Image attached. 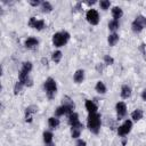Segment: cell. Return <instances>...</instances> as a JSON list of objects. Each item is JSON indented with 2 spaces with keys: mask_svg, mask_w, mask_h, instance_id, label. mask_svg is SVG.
Masks as SVG:
<instances>
[{
  "mask_svg": "<svg viewBox=\"0 0 146 146\" xmlns=\"http://www.w3.org/2000/svg\"><path fill=\"white\" fill-rule=\"evenodd\" d=\"M86 3H87L88 6H91V5H95L96 1H95V0H92V1H86Z\"/></svg>",
  "mask_w": 146,
  "mask_h": 146,
  "instance_id": "d590c367",
  "label": "cell"
},
{
  "mask_svg": "<svg viewBox=\"0 0 146 146\" xmlns=\"http://www.w3.org/2000/svg\"><path fill=\"white\" fill-rule=\"evenodd\" d=\"M59 123H60V121H59V119L56 117V116H51V117L48 119V125H49L51 129H56V128L59 125Z\"/></svg>",
  "mask_w": 146,
  "mask_h": 146,
  "instance_id": "7402d4cb",
  "label": "cell"
},
{
  "mask_svg": "<svg viewBox=\"0 0 146 146\" xmlns=\"http://www.w3.org/2000/svg\"><path fill=\"white\" fill-rule=\"evenodd\" d=\"M95 89H96V91H97L98 94H100V95L106 94V86L104 84L103 81H97V83H96V86H95Z\"/></svg>",
  "mask_w": 146,
  "mask_h": 146,
  "instance_id": "44dd1931",
  "label": "cell"
},
{
  "mask_svg": "<svg viewBox=\"0 0 146 146\" xmlns=\"http://www.w3.org/2000/svg\"><path fill=\"white\" fill-rule=\"evenodd\" d=\"M145 27H146V17L143 16V15H138V16L133 19V22H132V24H131L132 31H133L135 33H140Z\"/></svg>",
  "mask_w": 146,
  "mask_h": 146,
  "instance_id": "5b68a950",
  "label": "cell"
},
{
  "mask_svg": "<svg viewBox=\"0 0 146 146\" xmlns=\"http://www.w3.org/2000/svg\"><path fill=\"white\" fill-rule=\"evenodd\" d=\"M79 122H80V121H79V115H78V113L73 112V113H71V114L68 115V124H70L71 127L78 124Z\"/></svg>",
  "mask_w": 146,
  "mask_h": 146,
  "instance_id": "ffe728a7",
  "label": "cell"
},
{
  "mask_svg": "<svg viewBox=\"0 0 146 146\" xmlns=\"http://www.w3.org/2000/svg\"><path fill=\"white\" fill-rule=\"evenodd\" d=\"M75 146H87V143H86L83 139H78Z\"/></svg>",
  "mask_w": 146,
  "mask_h": 146,
  "instance_id": "1f68e13d",
  "label": "cell"
},
{
  "mask_svg": "<svg viewBox=\"0 0 146 146\" xmlns=\"http://www.w3.org/2000/svg\"><path fill=\"white\" fill-rule=\"evenodd\" d=\"M119 39H120V36H119V34H116V33H111L110 35H108V38H107V42H108V44L110 46H115L117 42H119Z\"/></svg>",
  "mask_w": 146,
  "mask_h": 146,
  "instance_id": "ac0fdd59",
  "label": "cell"
},
{
  "mask_svg": "<svg viewBox=\"0 0 146 146\" xmlns=\"http://www.w3.org/2000/svg\"><path fill=\"white\" fill-rule=\"evenodd\" d=\"M24 46L26 49H35L38 46H39V40L34 36H30L25 40L24 42Z\"/></svg>",
  "mask_w": 146,
  "mask_h": 146,
  "instance_id": "7c38bea8",
  "label": "cell"
},
{
  "mask_svg": "<svg viewBox=\"0 0 146 146\" xmlns=\"http://www.w3.org/2000/svg\"><path fill=\"white\" fill-rule=\"evenodd\" d=\"M132 129V121L131 120H125L119 128H117V135L120 137H124L127 136Z\"/></svg>",
  "mask_w": 146,
  "mask_h": 146,
  "instance_id": "8992f818",
  "label": "cell"
},
{
  "mask_svg": "<svg viewBox=\"0 0 146 146\" xmlns=\"http://www.w3.org/2000/svg\"><path fill=\"white\" fill-rule=\"evenodd\" d=\"M131 96V88L128 84H123L121 87V97L123 99H128Z\"/></svg>",
  "mask_w": 146,
  "mask_h": 146,
  "instance_id": "e0dca14e",
  "label": "cell"
},
{
  "mask_svg": "<svg viewBox=\"0 0 146 146\" xmlns=\"http://www.w3.org/2000/svg\"><path fill=\"white\" fill-rule=\"evenodd\" d=\"M73 80H74V82H75L76 84L82 83L83 80H84V71H83V70H78V71H75L74 75H73Z\"/></svg>",
  "mask_w": 146,
  "mask_h": 146,
  "instance_id": "5bb4252c",
  "label": "cell"
},
{
  "mask_svg": "<svg viewBox=\"0 0 146 146\" xmlns=\"http://www.w3.org/2000/svg\"><path fill=\"white\" fill-rule=\"evenodd\" d=\"M29 26L32 29H35L38 31H41L46 26V22L43 19H36L35 17H31L29 19Z\"/></svg>",
  "mask_w": 146,
  "mask_h": 146,
  "instance_id": "ba28073f",
  "label": "cell"
},
{
  "mask_svg": "<svg viewBox=\"0 0 146 146\" xmlns=\"http://www.w3.org/2000/svg\"><path fill=\"white\" fill-rule=\"evenodd\" d=\"M140 50H141L143 55L145 56V55H146V51H145V44H144V43H141V44H140Z\"/></svg>",
  "mask_w": 146,
  "mask_h": 146,
  "instance_id": "e575fe53",
  "label": "cell"
},
{
  "mask_svg": "<svg viewBox=\"0 0 146 146\" xmlns=\"http://www.w3.org/2000/svg\"><path fill=\"white\" fill-rule=\"evenodd\" d=\"M104 64L105 65H113L114 64V58L110 55H105L104 56Z\"/></svg>",
  "mask_w": 146,
  "mask_h": 146,
  "instance_id": "f546056e",
  "label": "cell"
},
{
  "mask_svg": "<svg viewBox=\"0 0 146 146\" xmlns=\"http://www.w3.org/2000/svg\"><path fill=\"white\" fill-rule=\"evenodd\" d=\"M63 105H66V106L71 107L72 110L75 108V104H74V102H73L68 96H64V97H63Z\"/></svg>",
  "mask_w": 146,
  "mask_h": 146,
  "instance_id": "4316f807",
  "label": "cell"
},
{
  "mask_svg": "<svg viewBox=\"0 0 146 146\" xmlns=\"http://www.w3.org/2000/svg\"><path fill=\"white\" fill-rule=\"evenodd\" d=\"M119 27H120V23H119V21L112 19V21L108 22V30L112 31L113 33H115V31H116Z\"/></svg>",
  "mask_w": 146,
  "mask_h": 146,
  "instance_id": "cb8c5ba5",
  "label": "cell"
},
{
  "mask_svg": "<svg viewBox=\"0 0 146 146\" xmlns=\"http://www.w3.org/2000/svg\"><path fill=\"white\" fill-rule=\"evenodd\" d=\"M70 40V33L66 31H62V32H56L52 35V43L55 47L60 48L63 46H65L67 43V41Z\"/></svg>",
  "mask_w": 146,
  "mask_h": 146,
  "instance_id": "3957f363",
  "label": "cell"
},
{
  "mask_svg": "<svg viewBox=\"0 0 146 146\" xmlns=\"http://www.w3.org/2000/svg\"><path fill=\"white\" fill-rule=\"evenodd\" d=\"M32 63L31 62H24L22 64V68L19 71V74H18V81H21L24 86H27V87H31L33 84L32 82V79L30 78V72L32 71Z\"/></svg>",
  "mask_w": 146,
  "mask_h": 146,
  "instance_id": "6da1fadb",
  "label": "cell"
},
{
  "mask_svg": "<svg viewBox=\"0 0 146 146\" xmlns=\"http://www.w3.org/2000/svg\"><path fill=\"white\" fill-rule=\"evenodd\" d=\"M52 6H51V3L49 2V1H43L42 3H41V10H42V13H50V11H52Z\"/></svg>",
  "mask_w": 146,
  "mask_h": 146,
  "instance_id": "d4e9b609",
  "label": "cell"
},
{
  "mask_svg": "<svg viewBox=\"0 0 146 146\" xmlns=\"http://www.w3.org/2000/svg\"><path fill=\"white\" fill-rule=\"evenodd\" d=\"M82 130H83V124L81 122H79L75 125H72L71 127V136H72V138H79L81 132H82Z\"/></svg>",
  "mask_w": 146,
  "mask_h": 146,
  "instance_id": "8fae6325",
  "label": "cell"
},
{
  "mask_svg": "<svg viewBox=\"0 0 146 146\" xmlns=\"http://www.w3.org/2000/svg\"><path fill=\"white\" fill-rule=\"evenodd\" d=\"M74 110H72L71 107L66 106V105H60L58 106L56 110H55V116L56 117H59V116H63V115H70L71 113H73Z\"/></svg>",
  "mask_w": 146,
  "mask_h": 146,
  "instance_id": "9c48e42d",
  "label": "cell"
},
{
  "mask_svg": "<svg viewBox=\"0 0 146 146\" xmlns=\"http://www.w3.org/2000/svg\"><path fill=\"white\" fill-rule=\"evenodd\" d=\"M29 3H30L31 6H33V7H38V6H40L42 2H40L39 0H30Z\"/></svg>",
  "mask_w": 146,
  "mask_h": 146,
  "instance_id": "4dcf8cb0",
  "label": "cell"
},
{
  "mask_svg": "<svg viewBox=\"0 0 146 146\" xmlns=\"http://www.w3.org/2000/svg\"><path fill=\"white\" fill-rule=\"evenodd\" d=\"M125 144H127V138H125V137H123V140H122V145H123V146H125Z\"/></svg>",
  "mask_w": 146,
  "mask_h": 146,
  "instance_id": "74e56055",
  "label": "cell"
},
{
  "mask_svg": "<svg viewBox=\"0 0 146 146\" xmlns=\"http://www.w3.org/2000/svg\"><path fill=\"white\" fill-rule=\"evenodd\" d=\"M24 87V84L21 82V81H17L16 83H15V86H14V94L15 95H17V94H19L21 91H22V88Z\"/></svg>",
  "mask_w": 146,
  "mask_h": 146,
  "instance_id": "83f0119b",
  "label": "cell"
},
{
  "mask_svg": "<svg viewBox=\"0 0 146 146\" xmlns=\"http://www.w3.org/2000/svg\"><path fill=\"white\" fill-rule=\"evenodd\" d=\"M115 111H116V115L117 119L121 120L127 115V105L123 102H117L115 105Z\"/></svg>",
  "mask_w": 146,
  "mask_h": 146,
  "instance_id": "30bf717a",
  "label": "cell"
},
{
  "mask_svg": "<svg viewBox=\"0 0 146 146\" xmlns=\"http://www.w3.org/2000/svg\"><path fill=\"white\" fill-rule=\"evenodd\" d=\"M46 146H55L54 144H49V145H46Z\"/></svg>",
  "mask_w": 146,
  "mask_h": 146,
  "instance_id": "f35d334b",
  "label": "cell"
},
{
  "mask_svg": "<svg viewBox=\"0 0 146 146\" xmlns=\"http://www.w3.org/2000/svg\"><path fill=\"white\" fill-rule=\"evenodd\" d=\"M103 68H104V65H103V64H100V63H99V64H97V65H96V70H97L99 73H102V72H103Z\"/></svg>",
  "mask_w": 146,
  "mask_h": 146,
  "instance_id": "d6a6232c",
  "label": "cell"
},
{
  "mask_svg": "<svg viewBox=\"0 0 146 146\" xmlns=\"http://www.w3.org/2000/svg\"><path fill=\"white\" fill-rule=\"evenodd\" d=\"M100 124H102V120H100V115L98 113H92V114H89L88 115V119H87V127L88 129L97 135L100 130Z\"/></svg>",
  "mask_w": 146,
  "mask_h": 146,
  "instance_id": "7a4b0ae2",
  "label": "cell"
},
{
  "mask_svg": "<svg viewBox=\"0 0 146 146\" xmlns=\"http://www.w3.org/2000/svg\"><path fill=\"white\" fill-rule=\"evenodd\" d=\"M62 57H63V54H62L60 50H56V51H54V52L51 54V59H52V62H55L56 64L60 62Z\"/></svg>",
  "mask_w": 146,
  "mask_h": 146,
  "instance_id": "484cf974",
  "label": "cell"
},
{
  "mask_svg": "<svg viewBox=\"0 0 146 146\" xmlns=\"http://www.w3.org/2000/svg\"><path fill=\"white\" fill-rule=\"evenodd\" d=\"M84 106H86V110L88 111V113L89 114H92V113H97V110H98V107H97V105L92 102V100H90V99H87L86 100V103H84Z\"/></svg>",
  "mask_w": 146,
  "mask_h": 146,
  "instance_id": "4fadbf2b",
  "label": "cell"
},
{
  "mask_svg": "<svg viewBox=\"0 0 146 146\" xmlns=\"http://www.w3.org/2000/svg\"><path fill=\"white\" fill-rule=\"evenodd\" d=\"M86 18L91 25H97L99 23V14L96 9H89L86 14Z\"/></svg>",
  "mask_w": 146,
  "mask_h": 146,
  "instance_id": "52a82bcc",
  "label": "cell"
},
{
  "mask_svg": "<svg viewBox=\"0 0 146 146\" xmlns=\"http://www.w3.org/2000/svg\"><path fill=\"white\" fill-rule=\"evenodd\" d=\"M38 111L36 106H29L25 110V121L26 122H31L32 121V114L35 113Z\"/></svg>",
  "mask_w": 146,
  "mask_h": 146,
  "instance_id": "9a60e30c",
  "label": "cell"
},
{
  "mask_svg": "<svg viewBox=\"0 0 146 146\" xmlns=\"http://www.w3.org/2000/svg\"><path fill=\"white\" fill-rule=\"evenodd\" d=\"M112 16H113V19L119 21V18H121V17L123 16V10H122V8H120V7H117V6L113 7V8H112Z\"/></svg>",
  "mask_w": 146,
  "mask_h": 146,
  "instance_id": "2e32d148",
  "label": "cell"
},
{
  "mask_svg": "<svg viewBox=\"0 0 146 146\" xmlns=\"http://www.w3.org/2000/svg\"><path fill=\"white\" fill-rule=\"evenodd\" d=\"M141 99H143L144 102H146V89H144V90L141 91Z\"/></svg>",
  "mask_w": 146,
  "mask_h": 146,
  "instance_id": "836d02e7",
  "label": "cell"
},
{
  "mask_svg": "<svg viewBox=\"0 0 146 146\" xmlns=\"http://www.w3.org/2000/svg\"><path fill=\"white\" fill-rule=\"evenodd\" d=\"M99 6H100V8L103 10H107L111 7V1H108V0H100Z\"/></svg>",
  "mask_w": 146,
  "mask_h": 146,
  "instance_id": "f1b7e54d",
  "label": "cell"
},
{
  "mask_svg": "<svg viewBox=\"0 0 146 146\" xmlns=\"http://www.w3.org/2000/svg\"><path fill=\"white\" fill-rule=\"evenodd\" d=\"M143 115H144L143 110L137 108V110H135V111L131 113V119H132L133 121H139V120L143 119Z\"/></svg>",
  "mask_w": 146,
  "mask_h": 146,
  "instance_id": "d6986e66",
  "label": "cell"
},
{
  "mask_svg": "<svg viewBox=\"0 0 146 146\" xmlns=\"http://www.w3.org/2000/svg\"><path fill=\"white\" fill-rule=\"evenodd\" d=\"M42 63H43V65H47V64H48L47 58H42Z\"/></svg>",
  "mask_w": 146,
  "mask_h": 146,
  "instance_id": "8d00e7d4",
  "label": "cell"
},
{
  "mask_svg": "<svg viewBox=\"0 0 146 146\" xmlns=\"http://www.w3.org/2000/svg\"><path fill=\"white\" fill-rule=\"evenodd\" d=\"M43 87H44V90H46V94H47V97L49 99H52L57 92V83H56V80L52 79V78H48L46 79L44 83H43Z\"/></svg>",
  "mask_w": 146,
  "mask_h": 146,
  "instance_id": "277c9868",
  "label": "cell"
},
{
  "mask_svg": "<svg viewBox=\"0 0 146 146\" xmlns=\"http://www.w3.org/2000/svg\"><path fill=\"white\" fill-rule=\"evenodd\" d=\"M42 137H43V143L46 144V145H49V144H52V133L50 132V131H44L43 132V135H42Z\"/></svg>",
  "mask_w": 146,
  "mask_h": 146,
  "instance_id": "603a6c76",
  "label": "cell"
}]
</instances>
